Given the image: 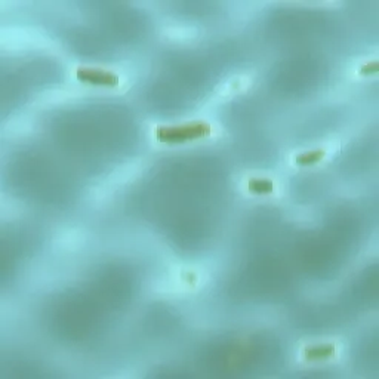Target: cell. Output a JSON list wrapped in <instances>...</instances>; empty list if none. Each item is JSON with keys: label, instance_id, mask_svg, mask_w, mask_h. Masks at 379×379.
Instances as JSON below:
<instances>
[{"label": "cell", "instance_id": "1", "mask_svg": "<svg viewBox=\"0 0 379 379\" xmlns=\"http://www.w3.org/2000/svg\"><path fill=\"white\" fill-rule=\"evenodd\" d=\"M210 134V126L207 123H191V125H181L174 128H158L156 136L161 142H185L191 139L203 138Z\"/></svg>", "mask_w": 379, "mask_h": 379}, {"label": "cell", "instance_id": "2", "mask_svg": "<svg viewBox=\"0 0 379 379\" xmlns=\"http://www.w3.org/2000/svg\"><path fill=\"white\" fill-rule=\"evenodd\" d=\"M76 77L80 82L96 85V86H116L119 83V77L110 71L96 70V68H77Z\"/></svg>", "mask_w": 379, "mask_h": 379}, {"label": "cell", "instance_id": "5", "mask_svg": "<svg viewBox=\"0 0 379 379\" xmlns=\"http://www.w3.org/2000/svg\"><path fill=\"white\" fill-rule=\"evenodd\" d=\"M323 156H324V151L305 153V154H301L299 157H296V163H299V165H312V163H317L318 160H321Z\"/></svg>", "mask_w": 379, "mask_h": 379}, {"label": "cell", "instance_id": "3", "mask_svg": "<svg viewBox=\"0 0 379 379\" xmlns=\"http://www.w3.org/2000/svg\"><path fill=\"white\" fill-rule=\"evenodd\" d=\"M249 190L256 194H267L274 191V184L268 179H252L249 182Z\"/></svg>", "mask_w": 379, "mask_h": 379}, {"label": "cell", "instance_id": "4", "mask_svg": "<svg viewBox=\"0 0 379 379\" xmlns=\"http://www.w3.org/2000/svg\"><path fill=\"white\" fill-rule=\"evenodd\" d=\"M334 347L332 345H328V347H314L311 350H307L305 354H307V358H324V357H329L334 354Z\"/></svg>", "mask_w": 379, "mask_h": 379}]
</instances>
